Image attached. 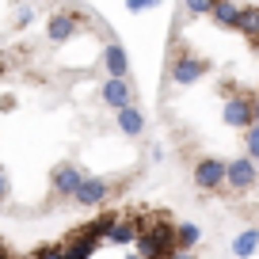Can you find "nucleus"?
<instances>
[{
  "mask_svg": "<svg viewBox=\"0 0 259 259\" xmlns=\"http://www.w3.org/2000/svg\"><path fill=\"white\" fill-rule=\"evenodd\" d=\"M255 96L259 92H229L225 88V122L236 130H248L255 126V118H251V111H255Z\"/></svg>",
  "mask_w": 259,
  "mask_h": 259,
  "instance_id": "nucleus-1",
  "label": "nucleus"
},
{
  "mask_svg": "<svg viewBox=\"0 0 259 259\" xmlns=\"http://www.w3.org/2000/svg\"><path fill=\"white\" fill-rule=\"evenodd\" d=\"M210 73V65L202 57H187V54H171V65H168V76L176 88H191L194 80H202Z\"/></svg>",
  "mask_w": 259,
  "mask_h": 259,
  "instance_id": "nucleus-2",
  "label": "nucleus"
},
{
  "mask_svg": "<svg viewBox=\"0 0 259 259\" xmlns=\"http://www.w3.org/2000/svg\"><path fill=\"white\" fill-rule=\"evenodd\" d=\"M145 221H149V213H118V218H114V225H111V233H107L103 240L114 244V248L138 244V236H141V229H145Z\"/></svg>",
  "mask_w": 259,
  "mask_h": 259,
  "instance_id": "nucleus-3",
  "label": "nucleus"
},
{
  "mask_svg": "<svg viewBox=\"0 0 259 259\" xmlns=\"http://www.w3.org/2000/svg\"><path fill=\"white\" fill-rule=\"evenodd\" d=\"M194 187L202 194H213V191H225V160L218 156H202L194 164Z\"/></svg>",
  "mask_w": 259,
  "mask_h": 259,
  "instance_id": "nucleus-4",
  "label": "nucleus"
},
{
  "mask_svg": "<svg viewBox=\"0 0 259 259\" xmlns=\"http://www.w3.org/2000/svg\"><path fill=\"white\" fill-rule=\"evenodd\" d=\"M259 179L255 171V160H248V156H233V160H225V187L229 191H251Z\"/></svg>",
  "mask_w": 259,
  "mask_h": 259,
  "instance_id": "nucleus-5",
  "label": "nucleus"
},
{
  "mask_svg": "<svg viewBox=\"0 0 259 259\" xmlns=\"http://www.w3.org/2000/svg\"><path fill=\"white\" fill-rule=\"evenodd\" d=\"M111 191H114V183H107V179H96V176H84L80 191L73 194V202H80V206H88V210H96V206H103L107 198H111Z\"/></svg>",
  "mask_w": 259,
  "mask_h": 259,
  "instance_id": "nucleus-6",
  "label": "nucleus"
},
{
  "mask_svg": "<svg viewBox=\"0 0 259 259\" xmlns=\"http://www.w3.org/2000/svg\"><path fill=\"white\" fill-rule=\"evenodd\" d=\"M99 99L114 111H126V107H134V88H130V80H111L107 76V84L99 88Z\"/></svg>",
  "mask_w": 259,
  "mask_h": 259,
  "instance_id": "nucleus-7",
  "label": "nucleus"
},
{
  "mask_svg": "<svg viewBox=\"0 0 259 259\" xmlns=\"http://www.w3.org/2000/svg\"><path fill=\"white\" fill-rule=\"evenodd\" d=\"M84 183V171L76 168V164H61V168L54 171V194L57 198H73L76 191H80Z\"/></svg>",
  "mask_w": 259,
  "mask_h": 259,
  "instance_id": "nucleus-8",
  "label": "nucleus"
},
{
  "mask_svg": "<svg viewBox=\"0 0 259 259\" xmlns=\"http://www.w3.org/2000/svg\"><path fill=\"white\" fill-rule=\"evenodd\" d=\"M103 69L111 73V80H130V57L118 42H107L103 50Z\"/></svg>",
  "mask_w": 259,
  "mask_h": 259,
  "instance_id": "nucleus-9",
  "label": "nucleus"
},
{
  "mask_svg": "<svg viewBox=\"0 0 259 259\" xmlns=\"http://www.w3.org/2000/svg\"><path fill=\"white\" fill-rule=\"evenodd\" d=\"M84 16V8H65V12H57L54 19H50V38L54 42H65V38H73V31H76V19Z\"/></svg>",
  "mask_w": 259,
  "mask_h": 259,
  "instance_id": "nucleus-10",
  "label": "nucleus"
},
{
  "mask_svg": "<svg viewBox=\"0 0 259 259\" xmlns=\"http://www.w3.org/2000/svg\"><path fill=\"white\" fill-rule=\"evenodd\" d=\"M61 251H65V259H88L92 251H96V240H88V236H80V233H69L61 240Z\"/></svg>",
  "mask_w": 259,
  "mask_h": 259,
  "instance_id": "nucleus-11",
  "label": "nucleus"
},
{
  "mask_svg": "<svg viewBox=\"0 0 259 259\" xmlns=\"http://www.w3.org/2000/svg\"><path fill=\"white\" fill-rule=\"evenodd\" d=\"M236 31L248 34L251 46H259V4H244V8H240V23H236Z\"/></svg>",
  "mask_w": 259,
  "mask_h": 259,
  "instance_id": "nucleus-12",
  "label": "nucleus"
},
{
  "mask_svg": "<svg viewBox=\"0 0 259 259\" xmlns=\"http://www.w3.org/2000/svg\"><path fill=\"white\" fill-rule=\"evenodd\" d=\"M118 130H122V134H130V138H138L141 130H145V118H141L138 107H126V111H118Z\"/></svg>",
  "mask_w": 259,
  "mask_h": 259,
  "instance_id": "nucleus-13",
  "label": "nucleus"
},
{
  "mask_svg": "<svg viewBox=\"0 0 259 259\" xmlns=\"http://www.w3.org/2000/svg\"><path fill=\"white\" fill-rule=\"evenodd\" d=\"M255 248H259V229H244V233L233 240V255L236 259H248Z\"/></svg>",
  "mask_w": 259,
  "mask_h": 259,
  "instance_id": "nucleus-14",
  "label": "nucleus"
},
{
  "mask_svg": "<svg viewBox=\"0 0 259 259\" xmlns=\"http://www.w3.org/2000/svg\"><path fill=\"white\" fill-rule=\"evenodd\" d=\"M240 8H244V4H213L210 16L218 19V23H225V27H236V23H240Z\"/></svg>",
  "mask_w": 259,
  "mask_h": 259,
  "instance_id": "nucleus-15",
  "label": "nucleus"
},
{
  "mask_svg": "<svg viewBox=\"0 0 259 259\" xmlns=\"http://www.w3.org/2000/svg\"><path fill=\"white\" fill-rule=\"evenodd\" d=\"M244 149H248V160H259V126H248L244 130Z\"/></svg>",
  "mask_w": 259,
  "mask_h": 259,
  "instance_id": "nucleus-16",
  "label": "nucleus"
},
{
  "mask_svg": "<svg viewBox=\"0 0 259 259\" xmlns=\"http://www.w3.org/2000/svg\"><path fill=\"white\" fill-rule=\"evenodd\" d=\"M31 259H65V251H61V244H54V248H38Z\"/></svg>",
  "mask_w": 259,
  "mask_h": 259,
  "instance_id": "nucleus-17",
  "label": "nucleus"
},
{
  "mask_svg": "<svg viewBox=\"0 0 259 259\" xmlns=\"http://www.w3.org/2000/svg\"><path fill=\"white\" fill-rule=\"evenodd\" d=\"M31 16H34V8H31V4H23V8L16 12V23H19V27H27V23H31Z\"/></svg>",
  "mask_w": 259,
  "mask_h": 259,
  "instance_id": "nucleus-18",
  "label": "nucleus"
},
{
  "mask_svg": "<svg viewBox=\"0 0 259 259\" xmlns=\"http://www.w3.org/2000/svg\"><path fill=\"white\" fill-rule=\"evenodd\" d=\"M210 8H213V4H202V0L187 4V12H191V16H210Z\"/></svg>",
  "mask_w": 259,
  "mask_h": 259,
  "instance_id": "nucleus-19",
  "label": "nucleus"
},
{
  "mask_svg": "<svg viewBox=\"0 0 259 259\" xmlns=\"http://www.w3.org/2000/svg\"><path fill=\"white\" fill-rule=\"evenodd\" d=\"M8 198V171H4V164H0V202Z\"/></svg>",
  "mask_w": 259,
  "mask_h": 259,
  "instance_id": "nucleus-20",
  "label": "nucleus"
},
{
  "mask_svg": "<svg viewBox=\"0 0 259 259\" xmlns=\"http://www.w3.org/2000/svg\"><path fill=\"white\" fill-rule=\"evenodd\" d=\"M168 259H194V251H183V248H176V251H171Z\"/></svg>",
  "mask_w": 259,
  "mask_h": 259,
  "instance_id": "nucleus-21",
  "label": "nucleus"
},
{
  "mask_svg": "<svg viewBox=\"0 0 259 259\" xmlns=\"http://www.w3.org/2000/svg\"><path fill=\"white\" fill-rule=\"evenodd\" d=\"M251 118H255V126H259V96H255V111H251Z\"/></svg>",
  "mask_w": 259,
  "mask_h": 259,
  "instance_id": "nucleus-22",
  "label": "nucleus"
},
{
  "mask_svg": "<svg viewBox=\"0 0 259 259\" xmlns=\"http://www.w3.org/2000/svg\"><path fill=\"white\" fill-rule=\"evenodd\" d=\"M0 73H8V61H4V57H0Z\"/></svg>",
  "mask_w": 259,
  "mask_h": 259,
  "instance_id": "nucleus-23",
  "label": "nucleus"
},
{
  "mask_svg": "<svg viewBox=\"0 0 259 259\" xmlns=\"http://www.w3.org/2000/svg\"><path fill=\"white\" fill-rule=\"evenodd\" d=\"M126 259H141V255H138V251H134V255H126Z\"/></svg>",
  "mask_w": 259,
  "mask_h": 259,
  "instance_id": "nucleus-24",
  "label": "nucleus"
},
{
  "mask_svg": "<svg viewBox=\"0 0 259 259\" xmlns=\"http://www.w3.org/2000/svg\"><path fill=\"white\" fill-rule=\"evenodd\" d=\"M0 255H4V240H0Z\"/></svg>",
  "mask_w": 259,
  "mask_h": 259,
  "instance_id": "nucleus-25",
  "label": "nucleus"
},
{
  "mask_svg": "<svg viewBox=\"0 0 259 259\" xmlns=\"http://www.w3.org/2000/svg\"><path fill=\"white\" fill-rule=\"evenodd\" d=\"M0 259H12V255H8V251H4V255H0Z\"/></svg>",
  "mask_w": 259,
  "mask_h": 259,
  "instance_id": "nucleus-26",
  "label": "nucleus"
}]
</instances>
